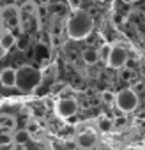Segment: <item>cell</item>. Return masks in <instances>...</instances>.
Returning a JSON list of instances; mask_svg holds the SVG:
<instances>
[{
  "mask_svg": "<svg viewBox=\"0 0 145 150\" xmlns=\"http://www.w3.org/2000/svg\"><path fill=\"white\" fill-rule=\"evenodd\" d=\"M13 141L18 143V145H28V141H30L28 131H27V129H18V131L14 132V136H13Z\"/></svg>",
  "mask_w": 145,
  "mask_h": 150,
  "instance_id": "8fae6325",
  "label": "cell"
},
{
  "mask_svg": "<svg viewBox=\"0 0 145 150\" xmlns=\"http://www.w3.org/2000/svg\"><path fill=\"white\" fill-rule=\"evenodd\" d=\"M0 150H13L11 145H0Z\"/></svg>",
  "mask_w": 145,
  "mask_h": 150,
  "instance_id": "44dd1931",
  "label": "cell"
},
{
  "mask_svg": "<svg viewBox=\"0 0 145 150\" xmlns=\"http://www.w3.org/2000/svg\"><path fill=\"white\" fill-rule=\"evenodd\" d=\"M131 74H133V72H131L129 69H126V71H122V72H120V76H122L124 80H129V78H131Z\"/></svg>",
  "mask_w": 145,
  "mask_h": 150,
  "instance_id": "d6986e66",
  "label": "cell"
},
{
  "mask_svg": "<svg viewBox=\"0 0 145 150\" xmlns=\"http://www.w3.org/2000/svg\"><path fill=\"white\" fill-rule=\"evenodd\" d=\"M103 99H104L106 103H110V101H113L115 97H113V94H110V92H104V94H103Z\"/></svg>",
  "mask_w": 145,
  "mask_h": 150,
  "instance_id": "ffe728a7",
  "label": "cell"
},
{
  "mask_svg": "<svg viewBox=\"0 0 145 150\" xmlns=\"http://www.w3.org/2000/svg\"><path fill=\"white\" fill-rule=\"evenodd\" d=\"M37 129H39L37 122H34V120H32V122H28V125H27V131H28V134H30V136H32V134H34Z\"/></svg>",
  "mask_w": 145,
  "mask_h": 150,
  "instance_id": "e0dca14e",
  "label": "cell"
},
{
  "mask_svg": "<svg viewBox=\"0 0 145 150\" xmlns=\"http://www.w3.org/2000/svg\"><path fill=\"white\" fill-rule=\"evenodd\" d=\"M110 50H112V46H108V44H106V46H103V50L99 51V58H104V60H106V58H108V55H110Z\"/></svg>",
  "mask_w": 145,
  "mask_h": 150,
  "instance_id": "2e32d148",
  "label": "cell"
},
{
  "mask_svg": "<svg viewBox=\"0 0 145 150\" xmlns=\"http://www.w3.org/2000/svg\"><path fill=\"white\" fill-rule=\"evenodd\" d=\"M16 46H18L20 51H25V50L28 48V39H25V37H18V39H16Z\"/></svg>",
  "mask_w": 145,
  "mask_h": 150,
  "instance_id": "9a60e30c",
  "label": "cell"
},
{
  "mask_svg": "<svg viewBox=\"0 0 145 150\" xmlns=\"http://www.w3.org/2000/svg\"><path fill=\"white\" fill-rule=\"evenodd\" d=\"M143 141H145V138H143Z\"/></svg>",
  "mask_w": 145,
  "mask_h": 150,
  "instance_id": "603a6c76",
  "label": "cell"
},
{
  "mask_svg": "<svg viewBox=\"0 0 145 150\" xmlns=\"http://www.w3.org/2000/svg\"><path fill=\"white\" fill-rule=\"evenodd\" d=\"M106 64H108V67H112V69H120V67H124V65L127 64V53H126V50H122L120 46H113V48L110 50V55H108V58H106Z\"/></svg>",
  "mask_w": 145,
  "mask_h": 150,
  "instance_id": "8992f818",
  "label": "cell"
},
{
  "mask_svg": "<svg viewBox=\"0 0 145 150\" xmlns=\"http://www.w3.org/2000/svg\"><path fill=\"white\" fill-rule=\"evenodd\" d=\"M55 110H57V115H58V117L69 118V117H72V115L76 113L78 103H76V99H72V97H62V99L57 103Z\"/></svg>",
  "mask_w": 145,
  "mask_h": 150,
  "instance_id": "5b68a950",
  "label": "cell"
},
{
  "mask_svg": "<svg viewBox=\"0 0 145 150\" xmlns=\"http://www.w3.org/2000/svg\"><path fill=\"white\" fill-rule=\"evenodd\" d=\"M99 127H101V131L106 132V131H110V129L113 127V122L108 120V118H101V120H99Z\"/></svg>",
  "mask_w": 145,
  "mask_h": 150,
  "instance_id": "5bb4252c",
  "label": "cell"
},
{
  "mask_svg": "<svg viewBox=\"0 0 145 150\" xmlns=\"http://www.w3.org/2000/svg\"><path fill=\"white\" fill-rule=\"evenodd\" d=\"M115 103H117V106H119L120 111L129 113V111L136 110V106H138V96L131 88H124V90H120L115 96Z\"/></svg>",
  "mask_w": 145,
  "mask_h": 150,
  "instance_id": "3957f363",
  "label": "cell"
},
{
  "mask_svg": "<svg viewBox=\"0 0 145 150\" xmlns=\"http://www.w3.org/2000/svg\"><path fill=\"white\" fill-rule=\"evenodd\" d=\"M94 28V20L92 16L87 13V11H75L71 14V18L67 20L65 23V32L71 39H75V41H83L90 35Z\"/></svg>",
  "mask_w": 145,
  "mask_h": 150,
  "instance_id": "6da1fadb",
  "label": "cell"
},
{
  "mask_svg": "<svg viewBox=\"0 0 145 150\" xmlns=\"http://www.w3.org/2000/svg\"><path fill=\"white\" fill-rule=\"evenodd\" d=\"M14 44H16V37H14L11 32H4L2 35H0V48H2L4 51L11 50Z\"/></svg>",
  "mask_w": 145,
  "mask_h": 150,
  "instance_id": "9c48e42d",
  "label": "cell"
},
{
  "mask_svg": "<svg viewBox=\"0 0 145 150\" xmlns=\"http://www.w3.org/2000/svg\"><path fill=\"white\" fill-rule=\"evenodd\" d=\"M11 127H16V120L13 117H2V118H0V129L9 131Z\"/></svg>",
  "mask_w": 145,
  "mask_h": 150,
  "instance_id": "7c38bea8",
  "label": "cell"
},
{
  "mask_svg": "<svg viewBox=\"0 0 145 150\" xmlns=\"http://www.w3.org/2000/svg\"><path fill=\"white\" fill-rule=\"evenodd\" d=\"M2 23L7 27V28H16V27H21V16H20V9L14 7V6H6L2 9Z\"/></svg>",
  "mask_w": 145,
  "mask_h": 150,
  "instance_id": "277c9868",
  "label": "cell"
},
{
  "mask_svg": "<svg viewBox=\"0 0 145 150\" xmlns=\"http://www.w3.org/2000/svg\"><path fill=\"white\" fill-rule=\"evenodd\" d=\"M96 134L94 132H90V131H85V132H80L78 136H76V139H75V143H76V146H80V148H92L94 145H96Z\"/></svg>",
  "mask_w": 145,
  "mask_h": 150,
  "instance_id": "52a82bcc",
  "label": "cell"
},
{
  "mask_svg": "<svg viewBox=\"0 0 145 150\" xmlns=\"http://www.w3.org/2000/svg\"><path fill=\"white\" fill-rule=\"evenodd\" d=\"M75 150H90V148H80V146H76Z\"/></svg>",
  "mask_w": 145,
  "mask_h": 150,
  "instance_id": "7402d4cb",
  "label": "cell"
},
{
  "mask_svg": "<svg viewBox=\"0 0 145 150\" xmlns=\"http://www.w3.org/2000/svg\"><path fill=\"white\" fill-rule=\"evenodd\" d=\"M82 57H83V62H85V64H89V65H94V64H97V62H99V51H97V50H94V48L83 50Z\"/></svg>",
  "mask_w": 145,
  "mask_h": 150,
  "instance_id": "30bf717a",
  "label": "cell"
},
{
  "mask_svg": "<svg viewBox=\"0 0 145 150\" xmlns=\"http://www.w3.org/2000/svg\"><path fill=\"white\" fill-rule=\"evenodd\" d=\"M0 83L7 88H13L16 87V69L13 67H6L0 71Z\"/></svg>",
  "mask_w": 145,
  "mask_h": 150,
  "instance_id": "ba28073f",
  "label": "cell"
},
{
  "mask_svg": "<svg viewBox=\"0 0 145 150\" xmlns=\"http://www.w3.org/2000/svg\"><path fill=\"white\" fill-rule=\"evenodd\" d=\"M69 4H71V7L75 9V11L80 9V0H69Z\"/></svg>",
  "mask_w": 145,
  "mask_h": 150,
  "instance_id": "ac0fdd59",
  "label": "cell"
},
{
  "mask_svg": "<svg viewBox=\"0 0 145 150\" xmlns=\"http://www.w3.org/2000/svg\"><path fill=\"white\" fill-rule=\"evenodd\" d=\"M13 143V136L9 131L0 129V145H11Z\"/></svg>",
  "mask_w": 145,
  "mask_h": 150,
  "instance_id": "4fadbf2b",
  "label": "cell"
},
{
  "mask_svg": "<svg viewBox=\"0 0 145 150\" xmlns=\"http://www.w3.org/2000/svg\"><path fill=\"white\" fill-rule=\"evenodd\" d=\"M41 83V72L32 65H21L16 69V87L21 92H34Z\"/></svg>",
  "mask_w": 145,
  "mask_h": 150,
  "instance_id": "7a4b0ae2",
  "label": "cell"
}]
</instances>
